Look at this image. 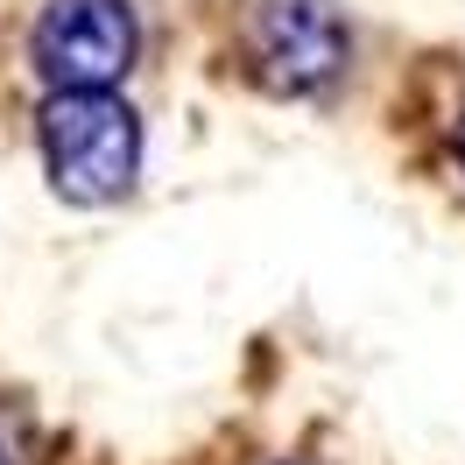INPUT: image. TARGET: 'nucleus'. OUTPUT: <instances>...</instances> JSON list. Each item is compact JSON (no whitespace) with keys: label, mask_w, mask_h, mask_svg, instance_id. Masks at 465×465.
Here are the masks:
<instances>
[{"label":"nucleus","mask_w":465,"mask_h":465,"mask_svg":"<svg viewBox=\"0 0 465 465\" xmlns=\"http://www.w3.org/2000/svg\"><path fill=\"white\" fill-rule=\"evenodd\" d=\"M282 465H318V459H282Z\"/></svg>","instance_id":"423d86ee"},{"label":"nucleus","mask_w":465,"mask_h":465,"mask_svg":"<svg viewBox=\"0 0 465 465\" xmlns=\"http://www.w3.org/2000/svg\"><path fill=\"white\" fill-rule=\"evenodd\" d=\"M29 64L43 92H120V78L142 64L134 0H43Z\"/></svg>","instance_id":"f03ea898"},{"label":"nucleus","mask_w":465,"mask_h":465,"mask_svg":"<svg viewBox=\"0 0 465 465\" xmlns=\"http://www.w3.org/2000/svg\"><path fill=\"white\" fill-rule=\"evenodd\" d=\"M0 465H35V437H29V416L15 402H0Z\"/></svg>","instance_id":"20e7f679"},{"label":"nucleus","mask_w":465,"mask_h":465,"mask_svg":"<svg viewBox=\"0 0 465 465\" xmlns=\"http://www.w3.org/2000/svg\"><path fill=\"white\" fill-rule=\"evenodd\" d=\"M35 148H43V176L64 204L106 212L142 176V114L120 92H43Z\"/></svg>","instance_id":"f257e3e1"},{"label":"nucleus","mask_w":465,"mask_h":465,"mask_svg":"<svg viewBox=\"0 0 465 465\" xmlns=\"http://www.w3.org/2000/svg\"><path fill=\"white\" fill-rule=\"evenodd\" d=\"M247 71L275 99H324L352 71V29L339 0H254Z\"/></svg>","instance_id":"7ed1b4c3"},{"label":"nucleus","mask_w":465,"mask_h":465,"mask_svg":"<svg viewBox=\"0 0 465 465\" xmlns=\"http://www.w3.org/2000/svg\"><path fill=\"white\" fill-rule=\"evenodd\" d=\"M451 155H459V170H465V106H459V127H451Z\"/></svg>","instance_id":"39448f33"}]
</instances>
